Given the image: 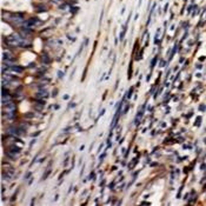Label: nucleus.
<instances>
[{
  "label": "nucleus",
  "instance_id": "nucleus-1",
  "mask_svg": "<svg viewBox=\"0 0 206 206\" xmlns=\"http://www.w3.org/2000/svg\"><path fill=\"white\" fill-rule=\"evenodd\" d=\"M10 46H22L24 45V40L20 38L19 35H11L5 40Z\"/></svg>",
  "mask_w": 206,
  "mask_h": 206
},
{
  "label": "nucleus",
  "instance_id": "nucleus-2",
  "mask_svg": "<svg viewBox=\"0 0 206 206\" xmlns=\"http://www.w3.org/2000/svg\"><path fill=\"white\" fill-rule=\"evenodd\" d=\"M10 72L11 73H22V72H24V69H22V67H19V66H11Z\"/></svg>",
  "mask_w": 206,
  "mask_h": 206
}]
</instances>
